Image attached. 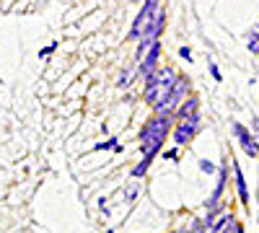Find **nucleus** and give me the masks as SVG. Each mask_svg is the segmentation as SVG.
Here are the masks:
<instances>
[{
	"label": "nucleus",
	"instance_id": "nucleus-1",
	"mask_svg": "<svg viewBox=\"0 0 259 233\" xmlns=\"http://www.w3.org/2000/svg\"><path fill=\"white\" fill-rule=\"evenodd\" d=\"M168 114H156V117H150L143 127V132H140V151L143 156L148 158H153L158 151H161V145L166 143V135H168Z\"/></svg>",
	"mask_w": 259,
	"mask_h": 233
},
{
	"label": "nucleus",
	"instance_id": "nucleus-2",
	"mask_svg": "<svg viewBox=\"0 0 259 233\" xmlns=\"http://www.w3.org/2000/svg\"><path fill=\"white\" fill-rule=\"evenodd\" d=\"M177 78L179 75L171 70V68H158L153 75L145 80V101L150 104V107H156L158 101H163L171 94V88H174Z\"/></svg>",
	"mask_w": 259,
	"mask_h": 233
},
{
	"label": "nucleus",
	"instance_id": "nucleus-3",
	"mask_svg": "<svg viewBox=\"0 0 259 233\" xmlns=\"http://www.w3.org/2000/svg\"><path fill=\"white\" fill-rule=\"evenodd\" d=\"M158 3H161V0H145V6L140 8V13L133 21V26H130V34H127L130 39H143V34L148 31L150 21H153V16H156V11L161 8Z\"/></svg>",
	"mask_w": 259,
	"mask_h": 233
},
{
	"label": "nucleus",
	"instance_id": "nucleus-4",
	"mask_svg": "<svg viewBox=\"0 0 259 233\" xmlns=\"http://www.w3.org/2000/svg\"><path fill=\"white\" fill-rule=\"evenodd\" d=\"M187 91H189V80H187V78H177V83H174V88H171V94L153 107L156 114H171V112H174L179 104L187 99Z\"/></svg>",
	"mask_w": 259,
	"mask_h": 233
},
{
	"label": "nucleus",
	"instance_id": "nucleus-5",
	"mask_svg": "<svg viewBox=\"0 0 259 233\" xmlns=\"http://www.w3.org/2000/svg\"><path fill=\"white\" fill-rule=\"evenodd\" d=\"M197 130H200V112L192 114V117H187V119H179V127H177V132H174L177 145L189 143L194 135H197Z\"/></svg>",
	"mask_w": 259,
	"mask_h": 233
},
{
	"label": "nucleus",
	"instance_id": "nucleus-6",
	"mask_svg": "<svg viewBox=\"0 0 259 233\" xmlns=\"http://www.w3.org/2000/svg\"><path fill=\"white\" fill-rule=\"evenodd\" d=\"M158 57H161V44H158V41H153V44H150V50L145 52V57L140 60V75L148 80L150 75H153L158 68Z\"/></svg>",
	"mask_w": 259,
	"mask_h": 233
},
{
	"label": "nucleus",
	"instance_id": "nucleus-7",
	"mask_svg": "<svg viewBox=\"0 0 259 233\" xmlns=\"http://www.w3.org/2000/svg\"><path fill=\"white\" fill-rule=\"evenodd\" d=\"M233 132H236V137H239V143H241V148H244V153H249L251 158H256V156H259V143H256V137L246 130L244 124H239V122L233 124Z\"/></svg>",
	"mask_w": 259,
	"mask_h": 233
},
{
	"label": "nucleus",
	"instance_id": "nucleus-8",
	"mask_svg": "<svg viewBox=\"0 0 259 233\" xmlns=\"http://www.w3.org/2000/svg\"><path fill=\"white\" fill-rule=\"evenodd\" d=\"M233 174H236V187H239V197L244 205H249V189H246V179L241 174V166L239 163H233Z\"/></svg>",
	"mask_w": 259,
	"mask_h": 233
},
{
	"label": "nucleus",
	"instance_id": "nucleus-9",
	"mask_svg": "<svg viewBox=\"0 0 259 233\" xmlns=\"http://www.w3.org/2000/svg\"><path fill=\"white\" fill-rule=\"evenodd\" d=\"M197 109H200V101L192 96V99H187L182 107L177 109V117H179V119H187V117H192V114H197Z\"/></svg>",
	"mask_w": 259,
	"mask_h": 233
},
{
	"label": "nucleus",
	"instance_id": "nucleus-10",
	"mask_svg": "<svg viewBox=\"0 0 259 233\" xmlns=\"http://www.w3.org/2000/svg\"><path fill=\"white\" fill-rule=\"evenodd\" d=\"M249 52H259V24L249 29Z\"/></svg>",
	"mask_w": 259,
	"mask_h": 233
},
{
	"label": "nucleus",
	"instance_id": "nucleus-11",
	"mask_svg": "<svg viewBox=\"0 0 259 233\" xmlns=\"http://www.w3.org/2000/svg\"><path fill=\"white\" fill-rule=\"evenodd\" d=\"M150 161H153V158H148V156H145V158H143V161L133 168V176H135V179H138V176H143V174L148 171V168H150Z\"/></svg>",
	"mask_w": 259,
	"mask_h": 233
},
{
	"label": "nucleus",
	"instance_id": "nucleus-12",
	"mask_svg": "<svg viewBox=\"0 0 259 233\" xmlns=\"http://www.w3.org/2000/svg\"><path fill=\"white\" fill-rule=\"evenodd\" d=\"M130 83H133V70H124V73H122V78L117 80V86H119V88H127Z\"/></svg>",
	"mask_w": 259,
	"mask_h": 233
},
{
	"label": "nucleus",
	"instance_id": "nucleus-13",
	"mask_svg": "<svg viewBox=\"0 0 259 233\" xmlns=\"http://www.w3.org/2000/svg\"><path fill=\"white\" fill-rule=\"evenodd\" d=\"M210 73H212V78H215V80H221V78H223V75H221V70H218V65H210Z\"/></svg>",
	"mask_w": 259,
	"mask_h": 233
},
{
	"label": "nucleus",
	"instance_id": "nucleus-14",
	"mask_svg": "<svg viewBox=\"0 0 259 233\" xmlns=\"http://www.w3.org/2000/svg\"><path fill=\"white\" fill-rule=\"evenodd\" d=\"M200 168H202V171H212V168H215V166H212L210 161H200Z\"/></svg>",
	"mask_w": 259,
	"mask_h": 233
},
{
	"label": "nucleus",
	"instance_id": "nucleus-15",
	"mask_svg": "<svg viewBox=\"0 0 259 233\" xmlns=\"http://www.w3.org/2000/svg\"><path fill=\"white\" fill-rule=\"evenodd\" d=\"M179 55H182V57H184V60H187V62H189V60H192V52H189V50H187V47H182V50H179Z\"/></svg>",
	"mask_w": 259,
	"mask_h": 233
},
{
	"label": "nucleus",
	"instance_id": "nucleus-16",
	"mask_svg": "<svg viewBox=\"0 0 259 233\" xmlns=\"http://www.w3.org/2000/svg\"><path fill=\"white\" fill-rule=\"evenodd\" d=\"M254 127H256V132H259V119H254ZM259 140V137H256Z\"/></svg>",
	"mask_w": 259,
	"mask_h": 233
},
{
	"label": "nucleus",
	"instance_id": "nucleus-17",
	"mask_svg": "<svg viewBox=\"0 0 259 233\" xmlns=\"http://www.w3.org/2000/svg\"><path fill=\"white\" fill-rule=\"evenodd\" d=\"M133 3H138V0H133Z\"/></svg>",
	"mask_w": 259,
	"mask_h": 233
},
{
	"label": "nucleus",
	"instance_id": "nucleus-18",
	"mask_svg": "<svg viewBox=\"0 0 259 233\" xmlns=\"http://www.w3.org/2000/svg\"><path fill=\"white\" fill-rule=\"evenodd\" d=\"M179 233H184V230H179Z\"/></svg>",
	"mask_w": 259,
	"mask_h": 233
}]
</instances>
